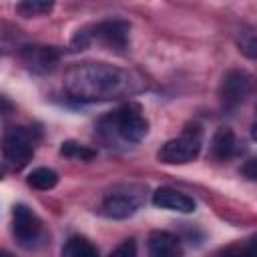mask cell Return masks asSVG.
<instances>
[{"mask_svg": "<svg viewBox=\"0 0 257 257\" xmlns=\"http://www.w3.org/2000/svg\"><path fill=\"white\" fill-rule=\"evenodd\" d=\"M135 88L131 74L108 62H78L64 74V90L80 102L110 100Z\"/></svg>", "mask_w": 257, "mask_h": 257, "instance_id": "obj_1", "label": "cell"}, {"mask_svg": "<svg viewBox=\"0 0 257 257\" xmlns=\"http://www.w3.org/2000/svg\"><path fill=\"white\" fill-rule=\"evenodd\" d=\"M131 26L124 20H102L88 28H82L72 38V50H84L90 42H100L108 50L124 52L131 42Z\"/></svg>", "mask_w": 257, "mask_h": 257, "instance_id": "obj_2", "label": "cell"}, {"mask_svg": "<svg viewBox=\"0 0 257 257\" xmlns=\"http://www.w3.org/2000/svg\"><path fill=\"white\" fill-rule=\"evenodd\" d=\"M104 133H114L118 139L126 143H139L149 133V120L143 114V108L137 102H126L106 118L100 120Z\"/></svg>", "mask_w": 257, "mask_h": 257, "instance_id": "obj_3", "label": "cell"}, {"mask_svg": "<svg viewBox=\"0 0 257 257\" xmlns=\"http://www.w3.org/2000/svg\"><path fill=\"white\" fill-rule=\"evenodd\" d=\"M201 145H203L201 128L197 124H193V126H187L179 137L167 141L159 149L157 159L165 165H185L199 157Z\"/></svg>", "mask_w": 257, "mask_h": 257, "instance_id": "obj_4", "label": "cell"}, {"mask_svg": "<svg viewBox=\"0 0 257 257\" xmlns=\"http://www.w3.org/2000/svg\"><path fill=\"white\" fill-rule=\"evenodd\" d=\"M143 193L145 187L141 185H120L110 193H106L100 209L110 219H126L135 215L143 205Z\"/></svg>", "mask_w": 257, "mask_h": 257, "instance_id": "obj_5", "label": "cell"}, {"mask_svg": "<svg viewBox=\"0 0 257 257\" xmlns=\"http://www.w3.org/2000/svg\"><path fill=\"white\" fill-rule=\"evenodd\" d=\"M2 155H4V161L12 169L26 167L34 155V141H32L30 133L22 126L8 128L2 137Z\"/></svg>", "mask_w": 257, "mask_h": 257, "instance_id": "obj_6", "label": "cell"}, {"mask_svg": "<svg viewBox=\"0 0 257 257\" xmlns=\"http://www.w3.org/2000/svg\"><path fill=\"white\" fill-rule=\"evenodd\" d=\"M253 80L245 70H229L219 84V102L223 110H235L251 92Z\"/></svg>", "mask_w": 257, "mask_h": 257, "instance_id": "obj_7", "label": "cell"}, {"mask_svg": "<svg viewBox=\"0 0 257 257\" xmlns=\"http://www.w3.org/2000/svg\"><path fill=\"white\" fill-rule=\"evenodd\" d=\"M12 231L20 245L30 247L42 233V223L36 213L26 205H16L12 211Z\"/></svg>", "mask_w": 257, "mask_h": 257, "instance_id": "obj_8", "label": "cell"}, {"mask_svg": "<svg viewBox=\"0 0 257 257\" xmlns=\"http://www.w3.org/2000/svg\"><path fill=\"white\" fill-rule=\"evenodd\" d=\"M20 60L24 62V66L36 74H44L54 70V66L60 60V52L54 46H42V44H30V46H22L20 50Z\"/></svg>", "mask_w": 257, "mask_h": 257, "instance_id": "obj_9", "label": "cell"}, {"mask_svg": "<svg viewBox=\"0 0 257 257\" xmlns=\"http://www.w3.org/2000/svg\"><path fill=\"white\" fill-rule=\"evenodd\" d=\"M153 205L167 209V211H177V213H193L195 211V201L189 195H185L173 187H159L153 193Z\"/></svg>", "mask_w": 257, "mask_h": 257, "instance_id": "obj_10", "label": "cell"}, {"mask_svg": "<svg viewBox=\"0 0 257 257\" xmlns=\"http://www.w3.org/2000/svg\"><path fill=\"white\" fill-rule=\"evenodd\" d=\"M183 247L179 237L169 231H153L149 235V255L153 257H175L181 255Z\"/></svg>", "mask_w": 257, "mask_h": 257, "instance_id": "obj_11", "label": "cell"}, {"mask_svg": "<svg viewBox=\"0 0 257 257\" xmlns=\"http://www.w3.org/2000/svg\"><path fill=\"white\" fill-rule=\"evenodd\" d=\"M211 153L217 161H229L239 153V143L229 126H221L211 141Z\"/></svg>", "mask_w": 257, "mask_h": 257, "instance_id": "obj_12", "label": "cell"}, {"mask_svg": "<svg viewBox=\"0 0 257 257\" xmlns=\"http://www.w3.org/2000/svg\"><path fill=\"white\" fill-rule=\"evenodd\" d=\"M62 255H66V257H96L98 249L88 239L74 235L62 245Z\"/></svg>", "mask_w": 257, "mask_h": 257, "instance_id": "obj_13", "label": "cell"}, {"mask_svg": "<svg viewBox=\"0 0 257 257\" xmlns=\"http://www.w3.org/2000/svg\"><path fill=\"white\" fill-rule=\"evenodd\" d=\"M58 183V175L56 171L48 169V167H38L34 169L30 175H28V185L38 189V191H48V189H54Z\"/></svg>", "mask_w": 257, "mask_h": 257, "instance_id": "obj_14", "label": "cell"}, {"mask_svg": "<svg viewBox=\"0 0 257 257\" xmlns=\"http://www.w3.org/2000/svg\"><path fill=\"white\" fill-rule=\"evenodd\" d=\"M54 8V0H20L16 6V12L24 18L50 14Z\"/></svg>", "mask_w": 257, "mask_h": 257, "instance_id": "obj_15", "label": "cell"}, {"mask_svg": "<svg viewBox=\"0 0 257 257\" xmlns=\"http://www.w3.org/2000/svg\"><path fill=\"white\" fill-rule=\"evenodd\" d=\"M60 155L68 157V159H76V161H92L96 157V151H92L86 145H80L76 141H64L60 147Z\"/></svg>", "mask_w": 257, "mask_h": 257, "instance_id": "obj_16", "label": "cell"}, {"mask_svg": "<svg viewBox=\"0 0 257 257\" xmlns=\"http://www.w3.org/2000/svg\"><path fill=\"white\" fill-rule=\"evenodd\" d=\"M239 46H241V50H243L249 58H255V54H257V42H255V32H253V28H249V26L241 28Z\"/></svg>", "mask_w": 257, "mask_h": 257, "instance_id": "obj_17", "label": "cell"}, {"mask_svg": "<svg viewBox=\"0 0 257 257\" xmlns=\"http://www.w3.org/2000/svg\"><path fill=\"white\" fill-rule=\"evenodd\" d=\"M114 255H137V247H135V241H124V243H120L114 251H112Z\"/></svg>", "mask_w": 257, "mask_h": 257, "instance_id": "obj_18", "label": "cell"}, {"mask_svg": "<svg viewBox=\"0 0 257 257\" xmlns=\"http://www.w3.org/2000/svg\"><path fill=\"white\" fill-rule=\"evenodd\" d=\"M243 173L247 175V179H251V181L255 179V159H249L247 161V165L243 167Z\"/></svg>", "mask_w": 257, "mask_h": 257, "instance_id": "obj_19", "label": "cell"}, {"mask_svg": "<svg viewBox=\"0 0 257 257\" xmlns=\"http://www.w3.org/2000/svg\"><path fill=\"white\" fill-rule=\"evenodd\" d=\"M2 175H4V173H2V167H0V179H2Z\"/></svg>", "mask_w": 257, "mask_h": 257, "instance_id": "obj_20", "label": "cell"}]
</instances>
